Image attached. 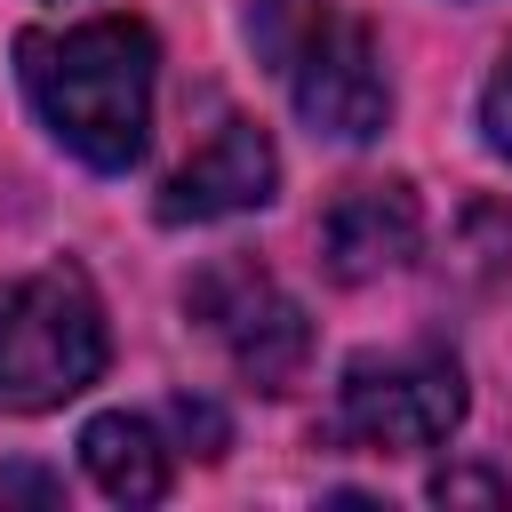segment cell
<instances>
[{"label": "cell", "mask_w": 512, "mask_h": 512, "mask_svg": "<svg viewBox=\"0 0 512 512\" xmlns=\"http://www.w3.org/2000/svg\"><path fill=\"white\" fill-rule=\"evenodd\" d=\"M464 424V368L448 344H400V352H360L336 384L328 432L368 456H416L440 448Z\"/></svg>", "instance_id": "277c9868"}, {"label": "cell", "mask_w": 512, "mask_h": 512, "mask_svg": "<svg viewBox=\"0 0 512 512\" xmlns=\"http://www.w3.org/2000/svg\"><path fill=\"white\" fill-rule=\"evenodd\" d=\"M512 488L496 480V472H472V464H456V472H440L432 480V504H504Z\"/></svg>", "instance_id": "30bf717a"}, {"label": "cell", "mask_w": 512, "mask_h": 512, "mask_svg": "<svg viewBox=\"0 0 512 512\" xmlns=\"http://www.w3.org/2000/svg\"><path fill=\"white\" fill-rule=\"evenodd\" d=\"M416 240H424V208H416L408 184H352V192L320 216V256H328V272H336L344 288L408 264Z\"/></svg>", "instance_id": "52a82bcc"}, {"label": "cell", "mask_w": 512, "mask_h": 512, "mask_svg": "<svg viewBox=\"0 0 512 512\" xmlns=\"http://www.w3.org/2000/svg\"><path fill=\"white\" fill-rule=\"evenodd\" d=\"M168 416H176V432H184V440H200V456H224V416H216L208 400H176Z\"/></svg>", "instance_id": "7c38bea8"}, {"label": "cell", "mask_w": 512, "mask_h": 512, "mask_svg": "<svg viewBox=\"0 0 512 512\" xmlns=\"http://www.w3.org/2000/svg\"><path fill=\"white\" fill-rule=\"evenodd\" d=\"M272 184H280L272 136L256 120H216V136L160 184V224H216V216L264 208Z\"/></svg>", "instance_id": "8992f818"}, {"label": "cell", "mask_w": 512, "mask_h": 512, "mask_svg": "<svg viewBox=\"0 0 512 512\" xmlns=\"http://www.w3.org/2000/svg\"><path fill=\"white\" fill-rule=\"evenodd\" d=\"M248 32L288 80V104L312 136L368 144L392 120V80L360 16H336L328 0H248Z\"/></svg>", "instance_id": "7a4b0ae2"}, {"label": "cell", "mask_w": 512, "mask_h": 512, "mask_svg": "<svg viewBox=\"0 0 512 512\" xmlns=\"http://www.w3.org/2000/svg\"><path fill=\"white\" fill-rule=\"evenodd\" d=\"M64 480L40 472V464H0V504H56Z\"/></svg>", "instance_id": "8fae6325"}, {"label": "cell", "mask_w": 512, "mask_h": 512, "mask_svg": "<svg viewBox=\"0 0 512 512\" xmlns=\"http://www.w3.org/2000/svg\"><path fill=\"white\" fill-rule=\"evenodd\" d=\"M16 72H24V96L40 112V128L120 176L144 160V136H152V80H160V40L152 24L136 16H88V24H64V32H24L16 40Z\"/></svg>", "instance_id": "6da1fadb"}, {"label": "cell", "mask_w": 512, "mask_h": 512, "mask_svg": "<svg viewBox=\"0 0 512 512\" xmlns=\"http://www.w3.org/2000/svg\"><path fill=\"white\" fill-rule=\"evenodd\" d=\"M80 464L112 504H160L168 496V440L144 416H96L80 432Z\"/></svg>", "instance_id": "ba28073f"}, {"label": "cell", "mask_w": 512, "mask_h": 512, "mask_svg": "<svg viewBox=\"0 0 512 512\" xmlns=\"http://www.w3.org/2000/svg\"><path fill=\"white\" fill-rule=\"evenodd\" d=\"M192 320L224 344V360L256 384V392H288L312 360V320L304 304L256 264V256H216L200 280H192Z\"/></svg>", "instance_id": "5b68a950"}, {"label": "cell", "mask_w": 512, "mask_h": 512, "mask_svg": "<svg viewBox=\"0 0 512 512\" xmlns=\"http://www.w3.org/2000/svg\"><path fill=\"white\" fill-rule=\"evenodd\" d=\"M104 304L80 264L0 280V408L40 416L104 376Z\"/></svg>", "instance_id": "3957f363"}, {"label": "cell", "mask_w": 512, "mask_h": 512, "mask_svg": "<svg viewBox=\"0 0 512 512\" xmlns=\"http://www.w3.org/2000/svg\"><path fill=\"white\" fill-rule=\"evenodd\" d=\"M480 136H488L496 160H512V48L496 56V72H488V88H480Z\"/></svg>", "instance_id": "9c48e42d"}]
</instances>
